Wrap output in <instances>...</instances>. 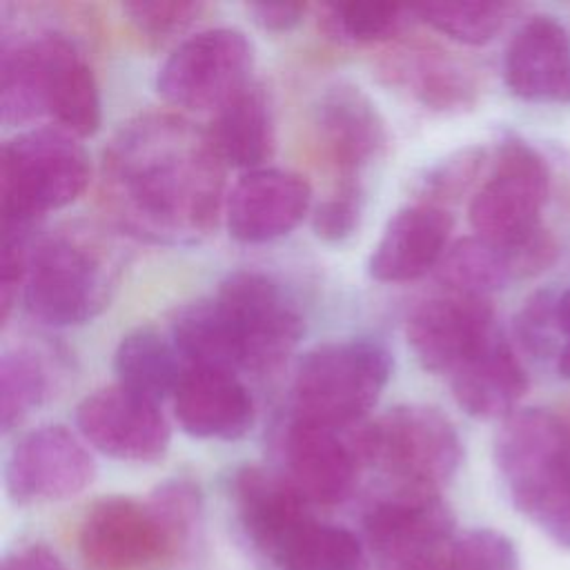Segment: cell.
Returning a JSON list of instances; mask_svg holds the SVG:
<instances>
[{"label":"cell","instance_id":"1","mask_svg":"<svg viewBox=\"0 0 570 570\" xmlns=\"http://www.w3.org/2000/svg\"><path fill=\"white\" fill-rule=\"evenodd\" d=\"M225 160L212 134L176 114L125 122L102 154L100 203L114 225L154 245L207 238L225 205Z\"/></svg>","mask_w":570,"mask_h":570},{"label":"cell","instance_id":"2","mask_svg":"<svg viewBox=\"0 0 570 570\" xmlns=\"http://www.w3.org/2000/svg\"><path fill=\"white\" fill-rule=\"evenodd\" d=\"M0 111L7 125H22L49 114L60 129L76 138L96 134L102 116L89 62L73 40L56 31L4 42Z\"/></svg>","mask_w":570,"mask_h":570},{"label":"cell","instance_id":"3","mask_svg":"<svg viewBox=\"0 0 570 570\" xmlns=\"http://www.w3.org/2000/svg\"><path fill=\"white\" fill-rule=\"evenodd\" d=\"M494 461L512 505L570 548V425L543 407L517 410L497 432Z\"/></svg>","mask_w":570,"mask_h":570},{"label":"cell","instance_id":"4","mask_svg":"<svg viewBox=\"0 0 570 570\" xmlns=\"http://www.w3.org/2000/svg\"><path fill=\"white\" fill-rule=\"evenodd\" d=\"M120 274L116 247L91 227H60L33 243L22 287L27 312L53 327L82 325L111 301Z\"/></svg>","mask_w":570,"mask_h":570},{"label":"cell","instance_id":"5","mask_svg":"<svg viewBox=\"0 0 570 570\" xmlns=\"http://www.w3.org/2000/svg\"><path fill=\"white\" fill-rule=\"evenodd\" d=\"M392 374V356L372 338L330 341L309 350L294 374V419L354 428L379 401Z\"/></svg>","mask_w":570,"mask_h":570},{"label":"cell","instance_id":"6","mask_svg":"<svg viewBox=\"0 0 570 570\" xmlns=\"http://www.w3.org/2000/svg\"><path fill=\"white\" fill-rule=\"evenodd\" d=\"M89 176V156L73 134L40 127L13 136L0 151L2 225L33 227L36 218L73 203Z\"/></svg>","mask_w":570,"mask_h":570},{"label":"cell","instance_id":"7","mask_svg":"<svg viewBox=\"0 0 570 570\" xmlns=\"http://www.w3.org/2000/svg\"><path fill=\"white\" fill-rule=\"evenodd\" d=\"M365 465H376L399 490L439 492L463 463L454 423L430 405H396L356 430Z\"/></svg>","mask_w":570,"mask_h":570},{"label":"cell","instance_id":"8","mask_svg":"<svg viewBox=\"0 0 570 570\" xmlns=\"http://www.w3.org/2000/svg\"><path fill=\"white\" fill-rule=\"evenodd\" d=\"M550 194V169L523 138L505 136L494 154L490 178L472 196L470 223L476 236L512 247L539 232Z\"/></svg>","mask_w":570,"mask_h":570},{"label":"cell","instance_id":"9","mask_svg":"<svg viewBox=\"0 0 570 570\" xmlns=\"http://www.w3.org/2000/svg\"><path fill=\"white\" fill-rule=\"evenodd\" d=\"M240 347L243 370L276 367L301 341L305 323L294 298L269 274L232 272L214 296Z\"/></svg>","mask_w":570,"mask_h":570},{"label":"cell","instance_id":"10","mask_svg":"<svg viewBox=\"0 0 570 570\" xmlns=\"http://www.w3.org/2000/svg\"><path fill=\"white\" fill-rule=\"evenodd\" d=\"M252 65L254 47L240 29H203L167 56L156 89L176 107L220 109L252 82Z\"/></svg>","mask_w":570,"mask_h":570},{"label":"cell","instance_id":"11","mask_svg":"<svg viewBox=\"0 0 570 570\" xmlns=\"http://www.w3.org/2000/svg\"><path fill=\"white\" fill-rule=\"evenodd\" d=\"M78 543L91 570H151L178 554L149 501L129 497L96 501L82 519Z\"/></svg>","mask_w":570,"mask_h":570},{"label":"cell","instance_id":"12","mask_svg":"<svg viewBox=\"0 0 570 570\" xmlns=\"http://www.w3.org/2000/svg\"><path fill=\"white\" fill-rule=\"evenodd\" d=\"M494 309L485 296L445 292L423 301L407 318V343L419 363L434 374H454L497 334Z\"/></svg>","mask_w":570,"mask_h":570},{"label":"cell","instance_id":"13","mask_svg":"<svg viewBox=\"0 0 570 570\" xmlns=\"http://www.w3.org/2000/svg\"><path fill=\"white\" fill-rule=\"evenodd\" d=\"M76 425L85 441L118 461H158L171 441L158 403L118 383L85 396L76 410Z\"/></svg>","mask_w":570,"mask_h":570},{"label":"cell","instance_id":"14","mask_svg":"<svg viewBox=\"0 0 570 570\" xmlns=\"http://www.w3.org/2000/svg\"><path fill=\"white\" fill-rule=\"evenodd\" d=\"M96 476V463L78 436L62 425H45L11 450L4 483L16 503L62 501L80 494Z\"/></svg>","mask_w":570,"mask_h":570},{"label":"cell","instance_id":"15","mask_svg":"<svg viewBox=\"0 0 570 570\" xmlns=\"http://www.w3.org/2000/svg\"><path fill=\"white\" fill-rule=\"evenodd\" d=\"M312 129L341 183H361L365 167L387 149V129L372 98L352 82H334L312 107Z\"/></svg>","mask_w":570,"mask_h":570},{"label":"cell","instance_id":"16","mask_svg":"<svg viewBox=\"0 0 570 570\" xmlns=\"http://www.w3.org/2000/svg\"><path fill=\"white\" fill-rule=\"evenodd\" d=\"M287 479L296 490L314 503L334 505L345 501L358 481V472L365 465L356 425L330 428L292 419L285 443Z\"/></svg>","mask_w":570,"mask_h":570},{"label":"cell","instance_id":"17","mask_svg":"<svg viewBox=\"0 0 570 570\" xmlns=\"http://www.w3.org/2000/svg\"><path fill=\"white\" fill-rule=\"evenodd\" d=\"M365 539L379 563L448 552L454 514L439 492L396 490L365 514Z\"/></svg>","mask_w":570,"mask_h":570},{"label":"cell","instance_id":"18","mask_svg":"<svg viewBox=\"0 0 570 570\" xmlns=\"http://www.w3.org/2000/svg\"><path fill=\"white\" fill-rule=\"evenodd\" d=\"M312 207L309 183L289 169L245 171L225 200V220L238 243H269L289 234Z\"/></svg>","mask_w":570,"mask_h":570},{"label":"cell","instance_id":"19","mask_svg":"<svg viewBox=\"0 0 570 570\" xmlns=\"http://www.w3.org/2000/svg\"><path fill=\"white\" fill-rule=\"evenodd\" d=\"M232 501L247 543L269 568L294 534L314 519L307 508L309 501L287 476L258 465L236 470Z\"/></svg>","mask_w":570,"mask_h":570},{"label":"cell","instance_id":"20","mask_svg":"<svg viewBox=\"0 0 570 570\" xmlns=\"http://www.w3.org/2000/svg\"><path fill=\"white\" fill-rule=\"evenodd\" d=\"M379 78L432 111H463L476 102V80L465 62L425 40L392 45L376 60Z\"/></svg>","mask_w":570,"mask_h":570},{"label":"cell","instance_id":"21","mask_svg":"<svg viewBox=\"0 0 570 570\" xmlns=\"http://www.w3.org/2000/svg\"><path fill=\"white\" fill-rule=\"evenodd\" d=\"M505 87L528 102H570V33L552 16H532L503 56Z\"/></svg>","mask_w":570,"mask_h":570},{"label":"cell","instance_id":"22","mask_svg":"<svg viewBox=\"0 0 570 570\" xmlns=\"http://www.w3.org/2000/svg\"><path fill=\"white\" fill-rule=\"evenodd\" d=\"M452 216L445 207L414 203L401 207L374 245L367 272L381 283H405L439 267L448 252Z\"/></svg>","mask_w":570,"mask_h":570},{"label":"cell","instance_id":"23","mask_svg":"<svg viewBox=\"0 0 570 570\" xmlns=\"http://www.w3.org/2000/svg\"><path fill=\"white\" fill-rule=\"evenodd\" d=\"M174 412L180 428L196 439L234 441L254 425V399L227 370L187 365L176 392Z\"/></svg>","mask_w":570,"mask_h":570},{"label":"cell","instance_id":"24","mask_svg":"<svg viewBox=\"0 0 570 570\" xmlns=\"http://www.w3.org/2000/svg\"><path fill=\"white\" fill-rule=\"evenodd\" d=\"M452 396L474 419H508L528 390V374L510 343L494 338L450 374Z\"/></svg>","mask_w":570,"mask_h":570},{"label":"cell","instance_id":"25","mask_svg":"<svg viewBox=\"0 0 570 570\" xmlns=\"http://www.w3.org/2000/svg\"><path fill=\"white\" fill-rule=\"evenodd\" d=\"M225 163L240 169H258L274 154V116L267 91L249 82L229 98L216 116L212 134Z\"/></svg>","mask_w":570,"mask_h":570},{"label":"cell","instance_id":"26","mask_svg":"<svg viewBox=\"0 0 570 570\" xmlns=\"http://www.w3.org/2000/svg\"><path fill=\"white\" fill-rule=\"evenodd\" d=\"M185 370L187 363L171 336L167 338L154 327L127 332L114 354L118 385L156 403L169 394L174 396Z\"/></svg>","mask_w":570,"mask_h":570},{"label":"cell","instance_id":"27","mask_svg":"<svg viewBox=\"0 0 570 570\" xmlns=\"http://www.w3.org/2000/svg\"><path fill=\"white\" fill-rule=\"evenodd\" d=\"M169 336L187 365L234 374L243 370L240 347L214 298L180 307L169 323Z\"/></svg>","mask_w":570,"mask_h":570},{"label":"cell","instance_id":"28","mask_svg":"<svg viewBox=\"0 0 570 570\" xmlns=\"http://www.w3.org/2000/svg\"><path fill=\"white\" fill-rule=\"evenodd\" d=\"M439 278L450 292L485 296L521 278L514 249L481 236H465L448 247L439 263Z\"/></svg>","mask_w":570,"mask_h":570},{"label":"cell","instance_id":"29","mask_svg":"<svg viewBox=\"0 0 570 570\" xmlns=\"http://www.w3.org/2000/svg\"><path fill=\"white\" fill-rule=\"evenodd\" d=\"M272 570H367V552L347 528L312 519L283 548Z\"/></svg>","mask_w":570,"mask_h":570},{"label":"cell","instance_id":"30","mask_svg":"<svg viewBox=\"0 0 570 570\" xmlns=\"http://www.w3.org/2000/svg\"><path fill=\"white\" fill-rule=\"evenodd\" d=\"M407 13V9L387 2H332L321 7L318 24L336 42L372 45L394 38Z\"/></svg>","mask_w":570,"mask_h":570},{"label":"cell","instance_id":"31","mask_svg":"<svg viewBox=\"0 0 570 570\" xmlns=\"http://www.w3.org/2000/svg\"><path fill=\"white\" fill-rule=\"evenodd\" d=\"M425 24L463 45H485L492 40L510 7L494 0H439L412 9Z\"/></svg>","mask_w":570,"mask_h":570},{"label":"cell","instance_id":"32","mask_svg":"<svg viewBox=\"0 0 570 570\" xmlns=\"http://www.w3.org/2000/svg\"><path fill=\"white\" fill-rule=\"evenodd\" d=\"M47 370L31 350H9L0 358V425L22 423L47 396Z\"/></svg>","mask_w":570,"mask_h":570},{"label":"cell","instance_id":"33","mask_svg":"<svg viewBox=\"0 0 570 570\" xmlns=\"http://www.w3.org/2000/svg\"><path fill=\"white\" fill-rule=\"evenodd\" d=\"M485 163V149L483 147H463L432 167L425 169V174L416 180V198L419 203L445 207L448 203L459 200L476 180L479 171Z\"/></svg>","mask_w":570,"mask_h":570},{"label":"cell","instance_id":"34","mask_svg":"<svg viewBox=\"0 0 570 570\" xmlns=\"http://www.w3.org/2000/svg\"><path fill=\"white\" fill-rule=\"evenodd\" d=\"M557 287L532 292L514 316V336L532 358L554 361L563 347V334L557 318Z\"/></svg>","mask_w":570,"mask_h":570},{"label":"cell","instance_id":"35","mask_svg":"<svg viewBox=\"0 0 570 570\" xmlns=\"http://www.w3.org/2000/svg\"><path fill=\"white\" fill-rule=\"evenodd\" d=\"M445 570H521V559L508 534L472 528L450 543Z\"/></svg>","mask_w":570,"mask_h":570},{"label":"cell","instance_id":"36","mask_svg":"<svg viewBox=\"0 0 570 570\" xmlns=\"http://www.w3.org/2000/svg\"><path fill=\"white\" fill-rule=\"evenodd\" d=\"M147 501L163 521L178 552H183L191 543L203 514L198 488L187 479H169L158 485Z\"/></svg>","mask_w":570,"mask_h":570},{"label":"cell","instance_id":"37","mask_svg":"<svg viewBox=\"0 0 570 570\" xmlns=\"http://www.w3.org/2000/svg\"><path fill=\"white\" fill-rule=\"evenodd\" d=\"M203 2L194 0H136L122 4L127 20L147 40L160 42L189 29L205 11Z\"/></svg>","mask_w":570,"mask_h":570},{"label":"cell","instance_id":"38","mask_svg":"<svg viewBox=\"0 0 570 570\" xmlns=\"http://www.w3.org/2000/svg\"><path fill=\"white\" fill-rule=\"evenodd\" d=\"M363 187L361 183H341L330 196H325L312 212V229L327 243H341L350 238L363 216Z\"/></svg>","mask_w":570,"mask_h":570},{"label":"cell","instance_id":"39","mask_svg":"<svg viewBox=\"0 0 570 570\" xmlns=\"http://www.w3.org/2000/svg\"><path fill=\"white\" fill-rule=\"evenodd\" d=\"M305 9H307L305 4H296V2H256L247 7L252 20L265 31L294 29L303 20Z\"/></svg>","mask_w":570,"mask_h":570},{"label":"cell","instance_id":"40","mask_svg":"<svg viewBox=\"0 0 570 570\" xmlns=\"http://www.w3.org/2000/svg\"><path fill=\"white\" fill-rule=\"evenodd\" d=\"M0 570H67L60 557L45 543H31L4 557Z\"/></svg>","mask_w":570,"mask_h":570},{"label":"cell","instance_id":"41","mask_svg":"<svg viewBox=\"0 0 570 570\" xmlns=\"http://www.w3.org/2000/svg\"><path fill=\"white\" fill-rule=\"evenodd\" d=\"M445 557H448V552L390 561V563H381V570H445Z\"/></svg>","mask_w":570,"mask_h":570},{"label":"cell","instance_id":"42","mask_svg":"<svg viewBox=\"0 0 570 570\" xmlns=\"http://www.w3.org/2000/svg\"><path fill=\"white\" fill-rule=\"evenodd\" d=\"M557 318H559V330L563 334V343H568L570 341V287L559 289Z\"/></svg>","mask_w":570,"mask_h":570},{"label":"cell","instance_id":"43","mask_svg":"<svg viewBox=\"0 0 570 570\" xmlns=\"http://www.w3.org/2000/svg\"><path fill=\"white\" fill-rule=\"evenodd\" d=\"M554 370L561 379H570V341L563 343V347L559 350V354L554 358Z\"/></svg>","mask_w":570,"mask_h":570}]
</instances>
